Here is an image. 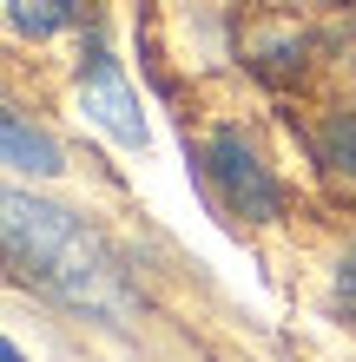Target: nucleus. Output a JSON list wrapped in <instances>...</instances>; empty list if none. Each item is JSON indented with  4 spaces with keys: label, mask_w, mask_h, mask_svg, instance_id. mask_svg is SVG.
<instances>
[{
    "label": "nucleus",
    "mask_w": 356,
    "mask_h": 362,
    "mask_svg": "<svg viewBox=\"0 0 356 362\" xmlns=\"http://www.w3.org/2000/svg\"><path fill=\"white\" fill-rule=\"evenodd\" d=\"M7 218H0V238H7V264L20 284L47 290L53 303L86 310L99 323H132L139 316V290L125 264L113 257V244L99 238L86 218H73L67 204H47L33 191H7Z\"/></svg>",
    "instance_id": "obj_1"
},
{
    "label": "nucleus",
    "mask_w": 356,
    "mask_h": 362,
    "mask_svg": "<svg viewBox=\"0 0 356 362\" xmlns=\"http://www.w3.org/2000/svg\"><path fill=\"white\" fill-rule=\"evenodd\" d=\"M198 165H205V185H212V198L231 211V218H244V224H277L284 218V191H277V178L264 172V158L251 152V139L244 132H212L205 139V152H198Z\"/></svg>",
    "instance_id": "obj_2"
},
{
    "label": "nucleus",
    "mask_w": 356,
    "mask_h": 362,
    "mask_svg": "<svg viewBox=\"0 0 356 362\" xmlns=\"http://www.w3.org/2000/svg\"><path fill=\"white\" fill-rule=\"evenodd\" d=\"M79 99H86L93 125H106L119 145H145V112H139V93L125 86L119 59L106 53V40L86 33V47H79Z\"/></svg>",
    "instance_id": "obj_3"
},
{
    "label": "nucleus",
    "mask_w": 356,
    "mask_h": 362,
    "mask_svg": "<svg viewBox=\"0 0 356 362\" xmlns=\"http://www.w3.org/2000/svg\"><path fill=\"white\" fill-rule=\"evenodd\" d=\"M0 145H7V165H13L20 178H59V172H67L59 145L47 132H33L20 112H0Z\"/></svg>",
    "instance_id": "obj_4"
},
{
    "label": "nucleus",
    "mask_w": 356,
    "mask_h": 362,
    "mask_svg": "<svg viewBox=\"0 0 356 362\" xmlns=\"http://www.w3.org/2000/svg\"><path fill=\"white\" fill-rule=\"evenodd\" d=\"M7 20H13V33L47 40V33H59V27H73V20H79V0H13Z\"/></svg>",
    "instance_id": "obj_5"
},
{
    "label": "nucleus",
    "mask_w": 356,
    "mask_h": 362,
    "mask_svg": "<svg viewBox=\"0 0 356 362\" xmlns=\"http://www.w3.org/2000/svg\"><path fill=\"white\" fill-rule=\"evenodd\" d=\"M323 158L343 165V172H356V112H337L323 125Z\"/></svg>",
    "instance_id": "obj_6"
},
{
    "label": "nucleus",
    "mask_w": 356,
    "mask_h": 362,
    "mask_svg": "<svg viewBox=\"0 0 356 362\" xmlns=\"http://www.w3.org/2000/svg\"><path fill=\"white\" fill-rule=\"evenodd\" d=\"M337 303H343V316L356 323V250H350V257L337 264Z\"/></svg>",
    "instance_id": "obj_7"
},
{
    "label": "nucleus",
    "mask_w": 356,
    "mask_h": 362,
    "mask_svg": "<svg viewBox=\"0 0 356 362\" xmlns=\"http://www.w3.org/2000/svg\"><path fill=\"white\" fill-rule=\"evenodd\" d=\"M0 362H27V356H20V349H13V343H0Z\"/></svg>",
    "instance_id": "obj_8"
}]
</instances>
